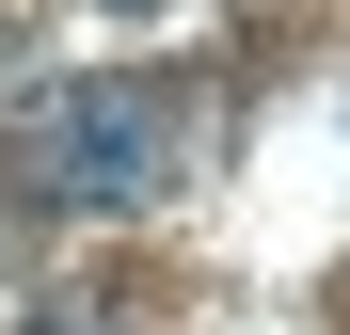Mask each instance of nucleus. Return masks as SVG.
Returning <instances> with one entry per match:
<instances>
[{
	"instance_id": "1",
	"label": "nucleus",
	"mask_w": 350,
	"mask_h": 335,
	"mask_svg": "<svg viewBox=\"0 0 350 335\" xmlns=\"http://www.w3.org/2000/svg\"><path fill=\"white\" fill-rule=\"evenodd\" d=\"M16 160H32L48 208H159L175 192V112L144 80H48L32 128H16Z\"/></svg>"
},
{
	"instance_id": "2",
	"label": "nucleus",
	"mask_w": 350,
	"mask_h": 335,
	"mask_svg": "<svg viewBox=\"0 0 350 335\" xmlns=\"http://www.w3.org/2000/svg\"><path fill=\"white\" fill-rule=\"evenodd\" d=\"M96 16H159V0H96Z\"/></svg>"
},
{
	"instance_id": "3",
	"label": "nucleus",
	"mask_w": 350,
	"mask_h": 335,
	"mask_svg": "<svg viewBox=\"0 0 350 335\" xmlns=\"http://www.w3.org/2000/svg\"><path fill=\"white\" fill-rule=\"evenodd\" d=\"M32 335H96V319H32Z\"/></svg>"
}]
</instances>
